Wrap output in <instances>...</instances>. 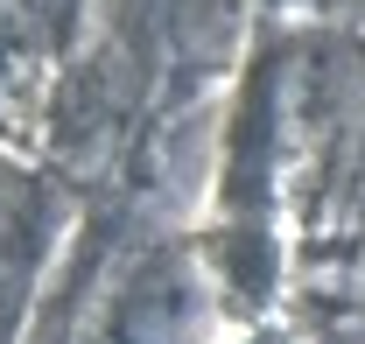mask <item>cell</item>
Returning a JSON list of instances; mask_svg holds the SVG:
<instances>
[{"mask_svg": "<svg viewBox=\"0 0 365 344\" xmlns=\"http://www.w3.org/2000/svg\"><path fill=\"white\" fill-rule=\"evenodd\" d=\"M29 260H36V218L21 211V197H0V344L29 295Z\"/></svg>", "mask_w": 365, "mask_h": 344, "instance_id": "1", "label": "cell"}]
</instances>
